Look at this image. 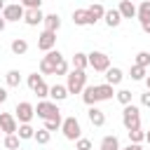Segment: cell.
<instances>
[{
    "instance_id": "1",
    "label": "cell",
    "mask_w": 150,
    "mask_h": 150,
    "mask_svg": "<svg viewBox=\"0 0 150 150\" xmlns=\"http://www.w3.org/2000/svg\"><path fill=\"white\" fill-rule=\"evenodd\" d=\"M66 77H68V80H66L68 94H82V91H84V87H87V73H84V70H75V68H73Z\"/></svg>"
},
{
    "instance_id": "2",
    "label": "cell",
    "mask_w": 150,
    "mask_h": 150,
    "mask_svg": "<svg viewBox=\"0 0 150 150\" xmlns=\"http://www.w3.org/2000/svg\"><path fill=\"white\" fill-rule=\"evenodd\" d=\"M61 61H63V56H61L59 49L47 52V54L42 56V61H40V73H42V75H54V70H56V66H59Z\"/></svg>"
},
{
    "instance_id": "3",
    "label": "cell",
    "mask_w": 150,
    "mask_h": 150,
    "mask_svg": "<svg viewBox=\"0 0 150 150\" xmlns=\"http://www.w3.org/2000/svg\"><path fill=\"white\" fill-rule=\"evenodd\" d=\"M122 124L127 127V131H131V129H141V110H138L134 103L124 105V110H122Z\"/></svg>"
},
{
    "instance_id": "4",
    "label": "cell",
    "mask_w": 150,
    "mask_h": 150,
    "mask_svg": "<svg viewBox=\"0 0 150 150\" xmlns=\"http://www.w3.org/2000/svg\"><path fill=\"white\" fill-rule=\"evenodd\" d=\"M35 115L42 117V120L47 122V120H56V117H61V110H59V105H56L54 101H40L38 108H35Z\"/></svg>"
},
{
    "instance_id": "5",
    "label": "cell",
    "mask_w": 150,
    "mask_h": 150,
    "mask_svg": "<svg viewBox=\"0 0 150 150\" xmlns=\"http://www.w3.org/2000/svg\"><path fill=\"white\" fill-rule=\"evenodd\" d=\"M61 131H63V136H66L68 141H77V138H80V134H82L77 117H75V115L66 117V120H63V124H61Z\"/></svg>"
},
{
    "instance_id": "6",
    "label": "cell",
    "mask_w": 150,
    "mask_h": 150,
    "mask_svg": "<svg viewBox=\"0 0 150 150\" xmlns=\"http://www.w3.org/2000/svg\"><path fill=\"white\" fill-rule=\"evenodd\" d=\"M87 56H89V66H91L94 70L105 73V70L110 68V56H108V54H103V52H91V54H87Z\"/></svg>"
},
{
    "instance_id": "7",
    "label": "cell",
    "mask_w": 150,
    "mask_h": 150,
    "mask_svg": "<svg viewBox=\"0 0 150 150\" xmlns=\"http://www.w3.org/2000/svg\"><path fill=\"white\" fill-rule=\"evenodd\" d=\"M33 115H35V108L28 103V101H21V103H16V110H14V117L21 122V124H30V120H33Z\"/></svg>"
},
{
    "instance_id": "8",
    "label": "cell",
    "mask_w": 150,
    "mask_h": 150,
    "mask_svg": "<svg viewBox=\"0 0 150 150\" xmlns=\"http://www.w3.org/2000/svg\"><path fill=\"white\" fill-rule=\"evenodd\" d=\"M23 14H26V7H23L21 2H12V5H7V7L2 9L5 21H21Z\"/></svg>"
},
{
    "instance_id": "9",
    "label": "cell",
    "mask_w": 150,
    "mask_h": 150,
    "mask_svg": "<svg viewBox=\"0 0 150 150\" xmlns=\"http://www.w3.org/2000/svg\"><path fill=\"white\" fill-rule=\"evenodd\" d=\"M56 47V33H52V30H42L40 35H38V49H42V52H52Z\"/></svg>"
},
{
    "instance_id": "10",
    "label": "cell",
    "mask_w": 150,
    "mask_h": 150,
    "mask_svg": "<svg viewBox=\"0 0 150 150\" xmlns=\"http://www.w3.org/2000/svg\"><path fill=\"white\" fill-rule=\"evenodd\" d=\"M0 131H5V134H16L19 131L16 117L12 112H0Z\"/></svg>"
},
{
    "instance_id": "11",
    "label": "cell",
    "mask_w": 150,
    "mask_h": 150,
    "mask_svg": "<svg viewBox=\"0 0 150 150\" xmlns=\"http://www.w3.org/2000/svg\"><path fill=\"white\" fill-rule=\"evenodd\" d=\"M87 115H89V122H91L94 127H103V124H105V112H103L101 108H96V105H89Z\"/></svg>"
},
{
    "instance_id": "12",
    "label": "cell",
    "mask_w": 150,
    "mask_h": 150,
    "mask_svg": "<svg viewBox=\"0 0 150 150\" xmlns=\"http://www.w3.org/2000/svg\"><path fill=\"white\" fill-rule=\"evenodd\" d=\"M73 23L75 26H94V21L89 16V9H75L73 12Z\"/></svg>"
},
{
    "instance_id": "13",
    "label": "cell",
    "mask_w": 150,
    "mask_h": 150,
    "mask_svg": "<svg viewBox=\"0 0 150 150\" xmlns=\"http://www.w3.org/2000/svg\"><path fill=\"white\" fill-rule=\"evenodd\" d=\"M120 14H122V19H134L136 16V5L131 2V0H120Z\"/></svg>"
},
{
    "instance_id": "14",
    "label": "cell",
    "mask_w": 150,
    "mask_h": 150,
    "mask_svg": "<svg viewBox=\"0 0 150 150\" xmlns=\"http://www.w3.org/2000/svg\"><path fill=\"white\" fill-rule=\"evenodd\" d=\"M23 21H26L28 26H38V23H42V21H45V14H42L40 9H26Z\"/></svg>"
},
{
    "instance_id": "15",
    "label": "cell",
    "mask_w": 150,
    "mask_h": 150,
    "mask_svg": "<svg viewBox=\"0 0 150 150\" xmlns=\"http://www.w3.org/2000/svg\"><path fill=\"white\" fill-rule=\"evenodd\" d=\"M45 30H52V33H56L59 28H61V16L54 12V14H45Z\"/></svg>"
},
{
    "instance_id": "16",
    "label": "cell",
    "mask_w": 150,
    "mask_h": 150,
    "mask_svg": "<svg viewBox=\"0 0 150 150\" xmlns=\"http://www.w3.org/2000/svg\"><path fill=\"white\" fill-rule=\"evenodd\" d=\"M103 21H105V26H110V28L120 26V23H122V14H120V9H105Z\"/></svg>"
},
{
    "instance_id": "17",
    "label": "cell",
    "mask_w": 150,
    "mask_h": 150,
    "mask_svg": "<svg viewBox=\"0 0 150 150\" xmlns=\"http://www.w3.org/2000/svg\"><path fill=\"white\" fill-rule=\"evenodd\" d=\"M115 96V91H112V84H96V98L98 101H110Z\"/></svg>"
},
{
    "instance_id": "18",
    "label": "cell",
    "mask_w": 150,
    "mask_h": 150,
    "mask_svg": "<svg viewBox=\"0 0 150 150\" xmlns=\"http://www.w3.org/2000/svg\"><path fill=\"white\" fill-rule=\"evenodd\" d=\"M122 80H124V73H122L120 68H108V70H105V82H108V84L115 87V84H120Z\"/></svg>"
},
{
    "instance_id": "19",
    "label": "cell",
    "mask_w": 150,
    "mask_h": 150,
    "mask_svg": "<svg viewBox=\"0 0 150 150\" xmlns=\"http://www.w3.org/2000/svg\"><path fill=\"white\" fill-rule=\"evenodd\" d=\"M82 101H84L87 105H96V103H98V98H96V84H87V87H84Z\"/></svg>"
},
{
    "instance_id": "20",
    "label": "cell",
    "mask_w": 150,
    "mask_h": 150,
    "mask_svg": "<svg viewBox=\"0 0 150 150\" xmlns=\"http://www.w3.org/2000/svg\"><path fill=\"white\" fill-rule=\"evenodd\" d=\"M49 96L54 98V103L56 101H63L68 96V87L66 84H54V87H49Z\"/></svg>"
},
{
    "instance_id": "21",
    "label": "cell",
    "mask_w": 150,
    "mask_h": 150,
    "mask_svg": "<svg viewBox=\"0 0 150 150\" xmlns=\"http://www.w3.org/2000/svg\"><path fill=\"white\" fill-rule=\"evenodd\" d=\"M89 66V56L84 54V52H75V56H73V68L75 70H84Z\"/></svg>"
},
{
    "instance_id": "22",
    "label": "cell",
    "mask_w": 150,
    "mask_h": 150,
    "mask_svg": "<svg viewBox=\"0 0 150 150\" xmlns=\"http://www.w3.org/2000/svg\"><path fill=\"white\" fill-rule=\"evenodd\" d=\"M28 52V42L23 40V38H16V40H12V54H16V56H23Z\"/></svg>"
},
{
    "instance_id": "23",
    "label": "cell",
    "mask_w": 150,
    "mask_h": 150,
    "mask_svg": "<svg viewBox=\"0 0 150 150\" xmlns=\"http://www.w3.org/2000/svg\"><path fill=\"white\" fill-rule=\"evenodd\" d=\"M89 9V16H91V21L96 23V21H101L103 16H105V9H103V5L101 2H96V5H91V7H87Z\"/></svg>"
},
{
    "instance_id": "24",
    "label": "cell",
    "mask_w": 150,
    "mask_h": 150,
    "mask_svg": "<svg viewBox=\"0 0 150 150\" xmlns=\"http://www.w3.org/2000/svg\"><path fill=\"white\" fill-rule=\"evenodd\" d=\"M136 16H138V21H148L150 19V0H143L136 7Z\"/></svg>"
},
{
    "instance_id": "25",
    "label": "cell",
    "mask_w": 150,
    "mask_h": 150,
    "mask_svg": "<svg viewBox=\"0 0 150 150\" xmlns=\"http://www.w3.org/2000/svg\"><path fill=\"white\" fill-rule=\"evenodd\" d=\"M101 150H122L117 136H103V141H101Z\"/></svg>"
},
{
    "instance_id": "26",
    "label": "cell",
    "mask_w": 150,
    "mask_h": 150,
    "mask_svg": "<svg viewBox=\"0 0 150 150\" xmlns=\"http://www.w3.org/2000/svg\"><path fill=\"white\" fill-rule=\"evenodd\" d=\"M16 136H19L21 141H28V138H35V129H33L30 124H21V127H19V131H16Z\"/></svg>"
},
{
    "instance_id": "27",
    "label": "cell",
    "mask_w": 150,
    "mask_h": 150,
    "mask_svg": "<svg viewBox=\"0 0 150 150\" xmlns=\"http://www.w3.org/2000/svg\"><path fill=\"white\" fill-rule=\"evenodd\" d=\"M5 82H7V87H19V84H21V75H19V70H7Z\"/></svg>"
},
{
    "instance_id": "28",
    "label": "cell",
    "mask_w": 150,
    "mask_h": 150,
    "mask_svg": "<svg viewBox=\"0 0 150 150\" xmlns=\"http://www.w3.org/2000/svg\"><path fill=\"white\" fill-rule=\"evenodd\" d=\"M19 141H21V138H19L16 134H7V136H5V143H2V145H5L7 150H19Z\"/></svg>"
},
{
    "instance_id": "29",
    "label": "cell",
    "mask_w": 150,
    "mask_h": 150,
    "mask_svg": "<svg viewBox=\"0 0 150 150\" xmlns=\"http://www.w3.org/2000/svg\"><path fill=\"white\" fill-rule=\"evenodd\" d=\"M129 75H131V80H145V77H148V70H145L143 66H136V63H134Z\"/></svg>"
},
{
    "instance_id": "30",
    "label": "cell",
    "mask_w": 150,
    "mask_h": 150,
    "mask_svg": "<svg viewBox=\"0 0 150 150\" xmlns=\"http://www.w3.org/2000/svg\"><path fill=\"white\" fill-rule=\"evenodd\" d=\"M49 138H52V131H47V129H38V131H35V141H38L40 145H47Z\"/></svg>"
},
{
    "instance_id": "31",
    "label": "cell",
    "mask_w": 150,
    "mask_h": 150,
    "mask_svg": "<svg viewBox=\"0 0 150 150\" xmlns=\"http://www.w3.org/2000/svg\"><path fill=\"white\" fill-rule=\"evenodd\" d=\"M129 134V143H141V141H145V131L143 129H131V131H127Z\"/></svg>"
},
{
    "instance_id": "32",
    "label": "cell",
    "mask_w": 150,
    "mask_h": 150,
    "mask_svg": "<svg viewBox=\"0 0 150 150\" xmlns=\"http://www.w3.org/2000/svg\"><path fill=\"white\" fill-rule=\"evenodd\" d=\"M115 96H117V101H120L122 105H129V103H131V91H129V89H120Z\"/></svg>"
},
{
    "instance_id": "33",
    "label": "cell",
    "mask_w": 150,
    "mask_h": 150,
    "mask_svg": "<svg viewBox=\"0 0 150 150\" xmlns=\"http://www.w3.org/2000/svg\"><path fill=\"white\" fill-rule=\"evenodd\" d=\"M136 66L148 68V66H150V52H138V54H136Z\"/></svg>"
},
{
    "instance_id": "34",
    "label": "cell",
    "mask_w": 150,
    "mask_h": 150,
    "mask_svg": "<svg viewBox=\"0 0 150 150\" xmlns=\"http://www.w3.org/2000/svg\"><path fill=\"white\" fill-rule=\"evenodd\" d=\"M61 124H63L61 117H56V120H47V122H45V129H47V131H56V129H61Z\"/></svg>"
},
{
    "instance_id": "35",
    "label": "cell",
    "mask_w": 150,
    "mask_h": 150,
    "mask_svg": "<svg viewBox=\"0 0 150 150\" xmlns=\"http://www.w3.org/2000/svg\"><path fill=\"white\" fill-rule=\"evenodd\" d=\"M40 82H45V80H42V75H38V73H30V75H28V87H30V91H33Z\"/></svg>"
},
{
    "instance_id": "36",
    "label": "cell",
    "mask_w": 150,
    "mask_h": 150,
    "mask_svg": "<svg viewBox=\"0 0 150 150\" xmlns=\"http://www.w3.org/2000/svg\"><path fill=\"white\" fill-rule=\"evenodd\" d=\"M33 94H38L40 98H47V96H49V87H47L45 82H40V84H38L35 89H33Z\"/></svg>"
},
{
    "instance_id": "37",
    "label": "cell",
    "mask_w": 150,
    "mask_h": 150,
    "mask_svg": "<svg viewBox=\"0 0 150 150\" xmlns=\"http://www.w3.org/2000/svg\"><path fill=\"white\" fill-rule=\"evenodd\" d=\"M75 150H91V141L89 138H77L75 141Z\"/></svg>"
},
{
    "instance_id": "38",
    "label": "cell",
    "mask_w": 150,
    "mask_h": 150,
    "mask_svg": "<svg viewBox=\"0 0 150 150\" xmlns=\"http://www.w3.org/2000/svg\"><path fill=\"white\" fill-rule=\"evenodd\" d=\"M26 9H40V5H42V0H19Z\"/></svg>"
},
{
    "instance_id": "39",
    "label": "cell",
    "mask_w": 150,
    "mask_h": 150,
    "mask_svg": "<svg viewBox=\"0 0 150 150\" xmlns=\"http://www.w3.org/2000/svg\"><path fill=\"white\" fill-rule=\"evenodd\" d=\"M54 75H68V63H66V59L56 66V70H54Z\"/></svg>"
},
{
    "instance_id": "40",
    "label": "cell",
    "mask_w": 150,
    "mask_h": 150,
    "mask_svg": "<svg viewBox=\"0 0 150 150\" xmlns=\"http://www.w3.org/2000/svg\"><path fill=\"white\" fill-rule=\"evenodd\" d=\"M141 103H143L145 108H150V91H145V94H141Z\"/></svg>"
},
{
    "instance_id": "41",
    "label": "cell",
    "mask_w": 150,
    "mask_h": 150,
    "mask_svg": "<svg viewBox=\"0 0 150 150\" xmlns=\"http://www.w3.org/2000/svg\"><path fill=\"white\" fill-rule=\"evenodd\" d=\"M141 28H143V33L150 35V19H148V21H141Z\"/></svg>"
},
{
    "instance_id": "42",
    "label": "cell",
    "mask_w": 150,
    "mask_h": 150,
    "mask_svg": "<svg viewBox=\"0 0 150 150\" xmlns=\"http://www.w3.org/2000/svg\"><path fill=\"white\" fill-rule=\"evenodd\" d=\"M122 150H143V148H141V143H129V145L122 148Z\"/></svg>"
},
{
    "instance_id": "43",
    "label": "cell",
    "mask_w": 150,
    "mask_h": 150,
    "mask_svg": "<svg viewBox=\"0 0 150 150\" xmlns=\"http://www.w3.org/2000/svg\"><path fill=\"white\" fill-rule=\"evenodd\" d=\"M5 101H7V89H2V87H0V105H2Z\"/></svg>"
},
{
    "instance_id": "44",
    "label": "cell",
    "mask_w": 150,
    "mask_h": 150,
    "mask_svg": "<svg viewBox=\"0 0 150 150\" xmlns=\"http://www.w3.org/2000/svg\"><path fill=\"white\" fill-rule=\"evenodd\" d=\"M5 26H7V21H5V16H2V14H0V33H2V30H5Z\"/></svg>"
},
{
    "instance_id": "45",
    "label": "cell",
    "mask_w": 150,
    "mask_h": 150,
    "mask_svg": "<svg viewBox=\"0 0 150 150\" xmlns=\"http://www.w3.org/2000/svg\"><path fill=\"white\" fill-rule=\"evenodd\" d=\"M5 7H7V5H5V0H0V12H2Z\"/></svg>"
},
{
    "instance_id": "46",
    "label": "cell",
    "mask_w": 150,
    "mask_h": 150,
    "mask_svg": "<svg viewBox=\"0 0 150 150\" xmlns=\"http://www.w3.org/2000/svg\"><path fill=\"white\" fill-rule=\"evenodd\" d=\"M145 84H148V91H150V75L145 77Z\"/></svg>"
},
{
    "instance_id": "47",
    "label": "cell",
    "mask_w": 150,
    "mask_h": 150,
    "mask_svg": "<svg viewBox=\"0 0 150 150\" xmlns=\"http://www.w3.org/2000/svg\"><path fill=\"white\" fill-rule=\"evenodd\" d=\"M145 141H148V143H150V129H148V131H145Z\"/></svg>"
}]
</instances>
